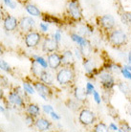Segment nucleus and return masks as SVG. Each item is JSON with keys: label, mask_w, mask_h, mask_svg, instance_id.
<instances>
[{"label": "nucleus", "mask_w": 131, "mask_h": 132, "mask_svg": "<svg viewBox=\"0 0 131 132\" xmlns=\"http://www.w3.org/2000/svg\"><path fill=\"white\" fill-rule=\"evenodd\" d=\"M74 79V72L70 67H65L59 70L58 75H56V80L59 81L60 84H68L71 82Z\"/></svg>", "instance_id": "nucleus-1"}, {"label": "nucleus", "mask_w": 131, "mask_h": 132, "mask_svg": "<svg viewBox=\"0 0 131 132\" xmlns=\"http://www.w3.org/2000/svg\"><path fill=\"white\" fill-rule=\"evenodd\" d=\"M126 35L121 30H114L109 35V41L114 46H121L126 42Z\"/></svg>", "instance_id": "nucleus-2"}, {"label": "nucleus", "mask_w": 131, "mask_h": 132, "mask_svg": "<svg viewBox=\"0 0 131 132\" xmlns=\"http://www.w3.org/2000/svg\"><path fill=\"white\" fill-rule=\"evenodd\" d=\"M95 114L88 109H83L81 112L79 113V122L83 126H91L92 123L95 122Z\"/></svg>", "instance_id": "nucleus-3"}, {"label": "nucleus", "mask_w": 131, "mask_h": 132, "mask_svg": "<svg viewBox=\"0 0 131 132\" xmlns=\"http://www.w3.org/2000/svg\"><path fill=\"white\" fill-rule=\"evenodd\" d=\"M100 79L102 82V86L104 87L105 89H111L115 85V80L114 78L109 74L108 72H102L100 74Z\"/></svg>", "instance_id": "nucleus-4"}, {"label": "nucleus", "mask_w": 131, "mask_h": 132, "mask_svg": "<svg viewBox=\"0 0 131 132\" xmlns=\"http://www.w3.org/2000/svg\"><path fill=\"white\" fill-rule=\"evenodd\" d=\"M40 38H41V36H40L38 33H36V32H31L26 36L25 37V44L28 48H33V47H36L40 41Z\"/></svg>", "instance_id": "nucleus-5"}, {"label": "nucleus", "mask_w": 131, "mask_h": 132, "mask_svg": "<svg viewBox=\"0 0 131 132\" xmlns=\"http://www.w3.org/2000/svg\"><path fill=\"white\" fill-rule=\"evenodd\" d=\"M34 87L36 88V90L37 91V93L39 94V96H41L43 98V100L47 101L48 98L51 96V90L47 86V84L41 82H36L34 84Z\"/></svg>", "instance_id": "nucleus-6"}, {"label": "nucleus", "mask_w": 131, "mask_h": 132, "mask_svg": "<svg viewBox=\"0 0 131 132\" xmlns=\"http://www.w3.org/2000/svg\"><path fill=\"white\" fill-rule=\"evenodd\" d=\"M68 11L71 16L76 20H79L81 18V12L79 10V4L76 0H72L68 4Z\"/></svg>", "instance_id": "nucleus-7"}, {"label": "nucleus", "mask_w": 131, "mask_h": 132, "mask_svg": "<svg viewBox=\"0 0 131 132\" xmlns=\"http://www.w3.org/2000/svg\"><path fill=\"white\" fill-rule=\"evenodd\" d=\"M100 24L105 30H112L115 26V19L112 15L105 14L100 18Z\"/></svg>", "instance_id": "nucleus-8"}, {"label": "nucleus", "mask_w": 131, "mask_h": 132, "mask_svg": "<svg viewBox=\"0 0 131 132\" xmlns=\"http://www.w3.org/2000/svg\"><path fill=\"white\" fill-rule=\"evenodd\" d=\"M58 48H59V42L55 38H46L43 42L42 49L45 52L53 53V52L56 51Z\"/></svg>", "instance_id": "nucleus-9"}, {"label": "nucleus", "mask_w": 131, "mask_h": 132, "mask_svg": "<svg viewBox=\"0 0 131 132\" xmlns=\"http://www.w3.org/2000/svg\"><path fill=\"white\" fill-rule=\"evenodd\" d=\"M61 63V56H59V54L53 53L48 56V65L50 66V68L54 70L58 69Z\"/></svg>", "instance_id": "nucleus-10"}, {"label": "nucleus", "mask_w": 131, "mask_h": 132, "mask_svg": "<svg viewBox=\"0 0 131 132\" xmlns=\"http://www.w3.org/2000/svg\"><path fill=\"white\" fill-rule=\"evenodd\" d=\"M71 38H72L73 41H75L76 43H78L79 46H80L82 54L84 53V51L86 50V48H88L89 45H90L88 42V40L85 39L84 37L80 36L79 35H78V34H72V35H71Z\"/></svg>", "instance_id": "nucleus-11"}, {"label": "nucleus", "mask_w": 131, "mask_h": 132, "mask_svg": "<svg viewBox=\"0 0 131 132\" xmlns=\"http://www.w3.org/2000/svg\"><path fill=\"white\" fill-rule=\"evenodd\" d=\"M35 25V20L32 18L31 16H25L23 17L22 19L19 21V27L20 29L24 32H28L31 31V29Z\"/></svg>", "instance_id": "nucleus-12"}, {"label": "nucleus", "mask_w": 131, "mask_h": 132, "mask_svg": "<svg viewBox=\"0 0 131 132\" xmlns=\"http://www.w3.org/2000/svg\"><path fill=\"white\" fill-rule=\"evenodd\" d=\"M18 25V21L13 16H7L4 19V29L6 31H13Z\"/></svg>", "instance_id": "nucleus-13"}, {"label": "nucleus", "mask_w": 131, "mask_h": 132, "mask_svg": "<svg viewBox=\"0 0 131 132\" xmlns=\"http://www.w3.org/2000/svg\"><path fill=\"white\" fill-rule=\"evenodd\" d=\"M9 101L13 104L17 106H23V104H24L22 97L20 96L19 94H18V92H17V91L10 93V95H9Z\"/></svg>", "instance_id": "nucleus-14"}, {"label": "nucleus", "mask_w": 131, "mask_h": 132, "mask_svg": "<svg viewBox=\"0 0 131 132\" xmlns=\"http://www.w3.org/2000/svg\"><path fill=\"white\" fill-rule=\"evenodd\" d=\"M36 126L40 131H46V130H49L50 129L51 122L48 120L44 119V118H40V119H38L36 122Z\"/></svg>", "instance_id": "nucleus-15"}, {"label": "nucleus", "mask_w": 131, "mask_h": 132, "mask_svg": "<svg viewBox=\"0 0 131 132\" xmlns=\"http://www.w3.org/2000/svg\"><path fill=\"white\" fill-rule=\"evenodd\" d=\"M39 78H40V80L43 83L47 84V85H51L53 83V81H54V77H53V75L50 72H48V71H45V70L42 72V74L40 75Z\"/></svg>", "instance_id": "nucleus-16"}, {"label": "nucleus", "mask_w": 131, "mask_h": 132, "mask_svg": "<svg viewBox=\"0 0 131 132\" xmlns=\"http://www.w3.org/2000/svg\"><path fill=\"white\" fill-rule=\"evenodd\" d=\"M61 61L65 65H71L74 63V56L71 51H65L61 56Z\"/></svg>", "instance_id": "nucleus-17"}, {"label": "nucleus", "mask_w": 131, "mask_h": 132, "mask_svg": "<svg viewBox=\"0 0 131 132\" xmlns=\"http://www.w3.org/2000/svg\"><path fill=\"white\" fill-rule=\"evenodd\" d=\"M44 68H43L42 66L40 65L39 63L37 62L36 60H34L33 63H32V73H33L34 75L36 77H40V75L42 74V72L44 71Z\"/></svg>", "instance_id": "nucleus-18"}, {"label": "nucleus", "mask_w": 131, "mask_h": 132, "mask_svg": "<svg viewBox=\"0 0 131 132\" xmlns=\"http://www.w3.org/2000/svg\"><path fill=\"white\" fill-rule=\"evenodd\" d=\"M86 97H87V93L84 89L82 88H76L75 90V98L77 99V101H85Z\"/></svg>", "instance_id": "nucleus-19"}, {"label": "nucleus", "mask_w": 131, "mask_h": 132, "mask_svg": "<svg viewBox=\"0 0 131 132\" xmlns=\"http://www.w3.org/2000/svg\"><path fill=\"white\" fill-rule=\"evenodd\" d=\"M26 11L28 12L29 14H31L32 16H39L40 15V11L36 8L35 5L29 4L26 6Z\"/></svg>", "instance_id": "nucleus-20"}, {"label": "nucleus", "mask_w": 131, "mask_h": 132, "mask_svg": "<svg viewBox=\"0 0 131 132\" xmlns=\"http://www.w3.org/2000/svg\"><path fill=\"white\" fill-rule=\"evenodd\" d=\"M39 112H40V109L36 104H30L27 107V113L29 115L33 116V117H36V116L39 114Z\"/></svg>", "instance_id": "nucleus-21"}, {"label": "nucleus", "mask_w": 131, "mask_h": 132, "mask_svg": "<svg viewBox=\"0 0 131 132\" xmlns=\"http://www.w3.org/2000/svg\"><path fill=\"white\" fill-rule=\"evenodd\" d=\"M83 66H84V69H85V71L87 73H92L96 68L95 63L93 62L91 60H84V62H83Z\"/></svg>", "instance_id": "nucleus-22"}, {"label": "nucleus", "mask_w": 131, "mask_h": 132, "mask_svg": "<svg viewBox=\"0 0 131 132\" xmlns=\"http://www.w3.org/2000/svg\"><path fill=\"white\" fill-rule=\"evenodd\" d=\"M94 131H96V132H106V131H108V128H107V126H105L103 122H100V123H98V125L95 126Z\"/></svg>", "instance_id": "nucleus-23"}, {"label": "nucleus", "mask_w": 131, "mask_h": 132, "mask_svg": "<svg viewBox=\"0 0 131 132\" xmlns=\"http://www.w3.org/2000/svg\"><path fill=\"white\" fill-rule=\"evenodd\" d=\"M121 19L124 23L131 25V13H124L121 15Z\"/></svg>", "instance_id": "nucleus-24"}, {"label": "nucleus", "mask_w": 131, "mask_h": 132, "mask_svg": "<svg viewBox=\"0 0 131 132\" xmlns=\"http://www.w3.org/2000/svg\"><path fill=\"white\" fill-rule=\"evenodd\" d=\"M79 32L81 34H83L84 36H89V35H91V34L93 33V30L88 26H82V27H80Z\"/></svg>", "instance_id": "nucleus-25"}, {"label": "nucleus", "mask_w": 131, "mask_h": 132, "mask_svg": "<svg viewBox=\"0 0 131 132\" xmlns=\"http://www.w3.org/2000/svg\"><path fill=\"white\" fill-rule=\"evenodd\" d=\"M23 88H24V91H26L28 94H34V93H35L34 87L31 85V84H29L28 82L23 83Z\"/></svg>", "instance_id": "nucleus-26"}, {"label": "nucleus", "mask_w": 131, "mask_h": 132, "mask_svg": "<svg viewBox=\"0 0 131 132\" xmlns=\"http://www.w3.org/2000/svg\"><path fill=\"white\" fill-rule=\"evenodd\" d=\"M0 69L3 70V71H5V72H10L11 67H10V65L6 62V61L0 60Z\"/></svg>", "instance_id": "nucleus-27"}, {"label": "nucleus", "mask_w": 131, "mask_h": 132, "mask_svg": "<svg viewBox=\"0 0 131 132\" xmlns=\"http://www.w3.org/2000/svg\"><path fill=\"white\" fill-rule=\"evenodd\" d=\"M35 59H36V60L37 61V62L39 63L40 65L42 66L43 68L45 69V68H47V66H48V63H47V61H46L43 57H41V56H35Z\"/></svg>", "instance_id": "nucleus-28"}, {"label": "nucleus", "mask_w": 131, "mask_h": 132, "mask_svg": "<svg viewBox=\"0 0 131 132\" xmlns=\"http://www.w3.org/2000/svg\"><path fill=\"white\" fill-rule=\"evenodd\" d=\"M119 89L121 90L124 94H127L128 91H129V87H128V85L125 82H120V84H119Z\"/></svg>", "instance_id": "nucleus-29"}, {"label": "nucleus", "mask_w": 131, "mask_h": 132, "mask_svg": "<svg viewBox=\"0 0 131 132\" xmlns=\"http://www.w3.org/2000/svg\"><path fill=\"white\" fill-rule=\"evenodd\" d=\"M108 70L110 72L116 73V74H119V73L121 72V68L119 65H116V64H112V65L109 66Z\"/></svg>", "instance_id": "nucleus-30"}, {"label": "nucleus", "mask_w": 131, "mask_h": 132, "mask_svg": "<svg viewBox=\"0 0 131 132\" xmlns=\"http://www.w3.org/2000/svg\"><path fill=\"white\" fill-rule=\"evenodd\" d=\"M85 91L87 93V95H90V94H93V92L95 91V87L94 85L90 82H87L86 83V86H85Z\"/></svg>", "instance_id": "nucleus-31"}, {"label": "nucleus", "mask_w": 131, "mask_h": 132, "mask_svg": "<svg viewBox=\"0 0 131 132\" xmlns=\"http://www.w3.org/2000/svg\"><path fill=\"white\" fill-rule=\"evenodd\" d=\"M121 74L124 75V77H125V79H131V72L129 71V70L127 69V68H121Z\"/></svg>", "instance_id": "nucleus-32"}, {"label": "nucleus", "mask_w": 131, "mask_h": 132, "mask_svg": "<svg viewBox=\"0 0 131 132\" xmlns=\"http://www.w3.org/2000/svg\"><path fill=\"white\" fill-rule=\"evenodd\" d=\"M25 122L28 126H32L34 125V117L28 114V116H26L25 118Z\"/></svg>", "instance_id": "nucleus-33"}, {"label": "nucleus", "mask_w": 131, "mask_h": 132, "mask_svg": "<svg viewBox=\"0 0 131 132\" xmlns=\"http://www.w3.org/2000/svg\"><path fill=\"white\" fill-rule=\"evenodd\" d=\"M4 3L6 4L8 7H10L11 9H15V7H17V4L13 2L12 0H4Z\"/></svg>", "instance_id": "nucleus-34"}, {"label": "nucleus", "mask_w": 131, "mask_h": 132, "mask_svg": "<svg viewBox=\"0 0 131 132\" xmlns=\"http://www.w3.org/2000/svg\"><path fill=\"white\" fill-rule=\"evenodd\" d=\"M93 97H94V100H95V102L100 104L101 103V96H100V94H99L97 91H94L93 92Z\"/></svg>", "instance_id": "nucleus-35"}, {"label": "nucleus", "mask_w": 131, "mask_h": 132, "mask_svg": "<svg viewBox=\"0 0 131 132\" xmlns=\"http://www.w3.org/2000/svg\"><path fill=\"white\" fill-rule=\"evenodd\" d=\"M119 131H131V127L128 126L127 123H124L121 126V128L119 129Z\"/></svg>", "instance_id": "nucleus-36"}, {"label": "nucleus", "mask_w": 131, "mask_h": 132, "mask_svg": "<svg viewBox=\"0 0 131 132\" xmlns=\"http://www.w3.org/2000/svg\"><path fill=\"white\" fill-rule=\"evenodd\" d=\"M43 110H44V112L45 113L50 114V113L53 111V107L51 105H43Z\"/></svg>", "instance_id": "nucleus-37"}, {"label": "nucleus", "mask_w": 131, "mask_h": 132, "mask_svg": "<svg viewBox=\"0 0 131 132\" xmlns=\"http://www.w3.org/2000/svg\"><path fill=\"white\" fill-rule=\"evenodd\" d=\"M54 38H55V39H56L58 42H59V40L61 39V34H60V32H59V31H58V32H56V33L54 35Z\"/></svg>", "instance_id": "nucleus-38"}, {"label": "nucleus", "mask_w": 131, "mask_h": 132, "mask_svg": "<svg viewBox=\"0 0 131 132\" xmlns=\"http://www.w3.org/2000/svg\"><path fill=\"white\" fill-rule=\"evenodd\" d=\"M50 115H51V117H52L53 119L56 120V121H59V120L60 119V117H59V116L58 115V114H56L55 111H52V112L50 113Z\"/></svg>", "instance_id": "nucleus-39"}, {"label": "nucleus", "mask_w": 131, "mask_h": 132, "mask_svg": "<svg viewBox=\"0 0 131 132\" xmlns=\"http://www.w3.org/2000/svg\"><path fill=\"white\" fill-rule=\"evenodd\" d=\"M39 27L40 29L42 30V32H47L48 31V25L45 23H40L39 24Z\"/></svg>", "instance_id": "nucleus-40"}, {"label": "nucleus", "mask_w": 131, "mask_h": 132, "mask_svg": "<svg viewBox=\"0 0 131 132\" xmlns=\"http://www.w3.org/2000/svg\"><path fill=\"white\" fill-rule=\"evenodd\" d=\"M108 128L111 129V130H113V131H118L119 130L118 127H117V126H115L114 123H110V126H109Z\"/></svg>", "instance_id": "nucleus-41"}, {"label": "nucleus", "mask_w": 131, "mask_h": 132, "mask_svg": "<svg viewBox=\"0 0 131 132\" xmlns=\"http://www.w3.org/2000/svg\"><path fill=\"white\" fill-rule=\"evenodd\" d=\"M3 98V90L0 88V100Z\"/></svg>", "instance_id": "nucleus-42"}, {"label": "nucleus", "mask_w": 131, "mask_h": 132, "mask_svg": "<svg viewBox=\"0 0 131 132\" xmlns=\"http://www.w3.org/2000/svg\"><path fill=\"white\" fill-rule=\"evenodd\" d=\"M128 61H129V63H131V51L128 54Z\"/></svg>", "instance_id": "nucleus-43"}, {"label": "nucleus", "mask_w": 131, "mask_h": 132, "mask_svg": "<svg viewBox=\"0 0 131 132\" xmlns=\"http://www.w3.org/2000/svg\"><path fill=\"white\" fill-rule=\"evenodd\" d=\"M125 68H127V69L131 72V65H126V66H125Z\"/></svg>", "instance_id": "nucleus-44"}, {"label": "nucleus", "mask_w": 131, "mask_h": 132, "mask_svg": "<svg viewBox=\"0 0 131 132\" xmlns=\"http://www.w3.org/2000/svg\"><path fill=\"white\" fill-rule=\"evenodd\" d=\"M0 111H1V112H5V109L3 108V107H2V106H0Z\"/></svg>", "instance_id": "nucleus-45"}, {"label": "nucleus", "mask_w": 131, "mask_h": 132, "mask_svg": "<svg viewBox=\"0 0 131 132\" xmlns=\"http://www.w3.org/2000/svg\"><path fill=\"white\" fill-rule=\"evenodd\" d=\"M2 16H3V13H2V11L0 10V19L2 18Z\"/></svg>", "instance_id": "nucleus-46"}, {"label": "nucleus", "mask_w": 131, "mask_h": 132, "mask_svg": "<svg viewBox=\"0 0 131 132\" xmlns=\"http://www.w3.org/2000/svg\"><path fill=\"white\" fill-rule=\"evenodd\" d=\"M2 54V49H1V47H0V55Z\"/></svg>", "instance_id": "nucleus-47"}]
</instances>
